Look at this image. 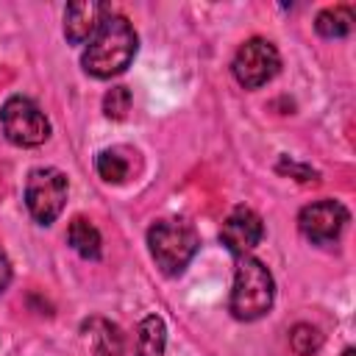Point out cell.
I'll list each match as a JSON object with an SVG mask.
<instances>
[{
  "instance_id": "5",
  "label": "cell",
  "mask_w": 356,
  "mask_h": 356,
  "mask_svg": "<svg viewBox=\"0 0 356 356\" xmlns=\"http://www.w3.org/2000/svg\"><path fill=\"white\" fill-rule=\"evenodd\" d=\"M67 175L56 167H36L25 181V206L39 225H50L67 203Z\"/></svg>"
},
{
  "instance_id": "13",
  "label": "cell",
  "mask_w": 356,
  "mask_h": 356,
  "mask_svg": "<svg viewBox=\"0 0 356 356\" xmlns=\"http://www.w3.org/2000/svg\"><path fill=\"white\" fill-rule=\"evenodd\" d=\"M350 28H353V8H348V6L323 8L314 17V31L323 39H342L350 33Z\"/></svg>"
},
{
  "instance_id": "15",
  "label": "cell",
  "mask_w": 356,
  "mask_h": 356,
  "mask_svg": "<svg viewBox=\"0 0 356 356\" xmlns=\"http://www.w3.org/2000/svg\"><path fill=\"white\" fill-rule=\"evenodd\" d=\"M323 345V334L312 325V323H298L292 325L289 331V348L298 353V356H314Z\"/></svg>"
},
{
  "instance_id": "14",
  "label": "cell",
  "mask_w": 356,
  "mask_h": 356,
  "mask_svg": "<svg viewBox=\"0 0 356 356\" xmlns=\"http://www.w3.org/2000/svg\"><path fill=\"white\" fill-rule=\"evenodd\" d=\"M95 170L106 184H122L131 172V159L125 156L122 147H106L95 159Z\"/></svg>"
},
{
  "instance_id": "8",
  "label": "cell",
  "mask_w": 356,
  "mask_h": 356,
  "mask_svg": "<svg viewBox=\"0 0 356 356\" xmlns=\"http://www.w3.org/2000/svg\"><path fill=\"white\" fill-rule=\"evenodd\" d=\"M261 236H264V222H261V217H259L253 209H248V206H236V209L225 217V222H222V228H220V242H222L234 256L250 253V250L261 242Z\"/></svg>"
},
{
  "instance_id": "17",
  "label": "cell",
  "mask_w": 356,
  "mask_h": 356,
  "mask_svg": "<svg viewBox=\"0 0 356 356\" xmlns=\"http://www.w3.org/2000/svg\"><path fill=\"white\" fill-rule=\"evenodd\" d=\"M275 170H278L281 175H289V178L300 181V184L317 181V170H312V167H306V164H298V161H292L289 156H281L278 164H275Z\"/></svg>"
},
{
  "instance_id": "11",
  "label": "cell",
  "mask_w": 356,
  "mask_h": 356,
  "mask_svg": "<svg viewBox=\"0 0 356 356\" xmlns=\"http://www.w3.org/2000/svg\"><path fill=\"white\" fill-rule=\"evenodd\" d=\"M67 242H70V248L81 256V259H100V245H103V239H100V231L86 220V217H75L72 222H70V228H67Z\"/></svg>"
},
{
  "instance_id": "3",
  "label": "cell",
  "mask_w": 356,
  "mask_h": 356,
  "mask_svg": "<svg viewBox=\"0 0 356 356\" xmlns=\"http://www.w3.org/2000/svg\"><path fill=\"white\" fill-rule=\"evenodd\" d=\"M147 248L164 275H181L195 259L200 239L197 231L184 220H159L147 231Z\"/></svg>"
},
{
  "instance_id": "16",
  "label": "cell",
  "mask_w": 356,
  "mask_h": 356,
  "mask_svg": "<svg viewBox=\"0 0 356 356\" xmlns=\"http://www.w3.org/2000/svg\"><path fill=\"white\" fill-rule=\"evenodd\" d=\"M131 89L128 86H111L106 95H103V114L108 120H125L128 111H131Z\"/></svg>"
},
{
  "instance_id": "4",
  "label": "cell",
  "mask_w": 356,
  "mask_h": 356,
  "mask_svg": "<svg viewBox=\"0 0 356 356\" xmlns=\"http://www.w3.org/2000/svg\"><path fill=\"white\" fill-rule=\"evenodd\" d=\"M0 125L11 145L17 147H39L50 136V122L44 111L22 95H11L0 108Z\"/></svg>"
},
{
  "instance_id": "9",
  "label": "cell",
  "mask_w": 356,
  "mask_h": 356,
  "mask_svg": "<svg viewBox=\"0 0 356 356\" xmlns=\"http://www.w3.org/2000/svg\"><path fill=\"white\" fill-rule=\"evenodd\" d=\"M106 14H108V6L95 3V0L70 3L67 11H64V36H67V42H72V44L89 42L97 33Z\"/></svg>"
},
{
  "instance_id": "18",
  "label": "cell",
  "mask_w": 356,
  "mask_h": 356,
  "mask_svg": "<svg viewBox=\"0 0 356 356\" xmlns=\"http://www.w3.org/2000/svg\"><path fill=\"white\" fill-rule=\"evenodd\" d=\"M8 284H11V261H8L6 250L0 248V295L8 289Z\"/></svg>"
},
{
  "instance_id": "19",
  "label": "cell",
  "mask_w": 356,
  "mask_h": 356,
  "mask_svg": "<svg viewBox=\"0 0 356 356\" xmlns=\"http://www.w3.org/2000/svg\"><path fill=\"white\" fill-rule=\"evenodd\" d=\"M342 356H353V348H345V353Z\"/></svg>"
},
{
  "instance_id": "7",
  "label": "cell",
  "mask_w": 356,
  "mask_h": 356,
  "mask_svg": "<svg viewBox=\"0 0 356 356\" xmlns=\"http://www.w3.org/2000/svg\"><path fill=\"white\" fill-rule=\"evenodd\" d=\"M350 214L339 200H314L300 209L298 228L314 245H331L339 239L342 228L348 225Z\"/></svg>"
},
{
  "instance_id": "6",
  "label": "cell",
  "mask_w": 356,
  "mask_h": 356,
  "mask_svg": "<svg viewBox=\"0 0 356 356\" xmlns=\"http://www.w3.org/2000/svg\"><path fill=\"white\" fill-rule=\"evenodd\" d=\"M278 70H281L278 47L261 36L242 42L231 61V72H234L236 83L245 89H259V86L270 83L278 75Z\"/></svg>"
},
{
  "instance_id": "1",
  "label": "cell",
  "mask_w": 356,
  "mask_h": 356,
  "mask_svg": "<svg viewBox=\"0 0 356 356\" xmlns=\"http://www.w3.org/2000/svg\"><path fill=\"white\" fill-rule=\"evenodd\" d=\"M136 47H139V39H136L134 25L122 14L108 11L103 17L97 33L89 39V44L81 56V67L92 78H100V81L114 78L128 70V64L136 56Z\"/></svg>"
},
{
  "instance_id": "12",
  "label": "cell",
  "mask_w": 356,
  "mask_h": 356,
  "mask_svg": "<svg viewBox=\"0 0 356 356\" xmlns=\"http://www.w3.org/2000/svg\"><path fill=\"white\" fill-rule=\"evenodd\" d=\"M167 348V325L159 314H147L136 328V356H161Z\"/></svg>"
},
{
  "instance_id": "2",
  "label": "cell",
  "mask_w": 356,
  "mask_h": 356,
  "mask_svg": "<svg viewBox=\"0 0 356 356\" xmlns=\"http://www.w3.org/2000/svg\"><path fill=\"white\" fill-rule=\"evenodd\" d=\"M273 300H275V281H273L270 270L250 253L236 256L234 286H231V298H228L231 314L242 323H253L273 309Z\"/></svg>"
},
{
  "instance_id": "10",
  "label": "cell",
  "mask_w": 356,
  "mask_h": 356,
  "mask_svg": "<svg viewBox=\"0 0 356 356\" xmlns=\"http://www.w3.org/2000/svg\"><path fill=\"white\" fill-rule=\"evenodd\" d=\"M83 331L92 342L95 356H125V345H122V334L114 323L103 320V317H92L83 323Z\"/></svg>"
}]
</instances>
